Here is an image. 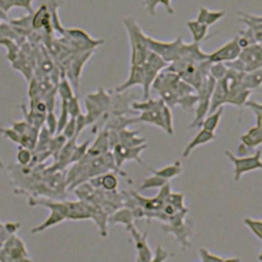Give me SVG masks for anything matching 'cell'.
<instances>
[{
  "mask_svg": "<svg viewBox=\"0 0 262 262\" xmlns=\"http://www.w3.org/2000/svg\"><path fill=\"white\" fill-rule=\"evenodd\" d=\"M151 88L169 107L179 104L185 110L192 108L198 102L196 91L177 74L165 69L159 74Z\"/></svg>",
  "mask_w": 262,
  "mask_h": 262,
  "instance_id": "obj_1",
  "label": "cell"
},
{
  "mask_svg": "<svg viewBox=\"0 0 262 262\" xmlns=\"http://www.w3.org/2000/svg\"><path fill=\"white\" fill-rule=\"evenodd\" d=\"M28 204L31 207L42 206L49 209L50 213L48 217L40 224L32 227L31 233H40L49 227L55 226L64 220H68V206L66 201H57L52 198H36L30 195L28 199Z\"/></svg>",
  "mask_w": 262,
  "mask_h": 262,
  "instance_id": "obj_2",
  "label": "cell"
},
{
  "mask_svg": "<svg viewBox=\"0 0 262 262\" xmlns=\"http://www.w3.org/2000/svg\"><path fill=\"white\" fill-rule=\"evenodd\" d=\"M123 25L126 29L130 48V63L131 66H139L144 63L147 58L149 48L147 44V35L142 31L136 19L131 16L123 18Z\"/></svg>",
  "mask_w": 262,
  "mask_h": 262,
  "instance_id": "obj_3",
  "label": "cell"
},
{
  "mask_svg": "<svg viewBox=\"0 0 262 262\" xmlns=\"http://www.w3.org/2000/svg\"><path fill=\"white\" fill-rule=\"evenodd\" d=\"M84 104L88 124L94 125L103 116L110 113L112 105V95L100 87L95 92L88 93L85 96Z\"/></svg>",
  "mask_w": 262,
  "mask_h": 262,
  "instance_id": "obj_4",
  "label": "cell"
},
{
  "mask_svg": "<svg viewBox=\"0 0 262 262\" xmlns=\"http://www.w3.org/2000/svg\"><path fill=\"white\" fill-rule=\"evenodd\" d=\"M225 64L229 69L243 73H250L262 69V45L255 43L243 48L237 59Z\"/></svg>",
  "mask_w": 262,
  "mask_h": 262,
  "instance_id": "obj_5",
  "label": "cell"
},
{
  "mask_svg": "<svg viewBox=\"0 0 262 262\" xmlns=\"http://www.w3.org/2000/svg\"><path fill=\"white\" fill-rule=\"evenodd\" d=\"M147 44L150 51L160 55L169 64L182 57L185 46L181 36L173 41H161L147 36Z\"/></svg>",
  "mask_w": 262,
  "mask_h": 262,
  "instance_id": "obj_6",
  "label": "cell"
},
{
  "mask_svg": "<svg viewBox=\"0 0 262 262\" xmlns=\"http://www.w3.org/2000/svg\"><path fill=\"white\" fill-rule=\"evenodd\" d=\"M225 156L233 164L234 181H239L242 176L254 170L262 169V150L257 149L253 155L237 157L229 150H225Z\"/></svg>",
  "mask_w": 262,
  "mask_h": 262,
  "instance_id": "obj_7",
  "label": "cell"
},
{
  "mask_svg": "<svg viewBox=\"0 0 262 262\" xmlns=\"http://www.w3.org/2000/svg\"><path fill=\"white\" fill-rule=\"evenodd\" d=\"M0 262H33L24 241L16 234L9 236L0 250Z\"/></svg>",
  "mask_w": 262,
  "mask_h": 262,
  "instance_id": "obj_8",
  "label": "cell"
},
{
  "mask_svg": "<svg viewBox=\"0 0 262 262\" xmlns=\"http://www.w3.org/2000/svg\"><path fill=\"white\" fill-rule=\"evenodd\" d=\"M169 63L166 62L160 55L149 50L146 60L144 61V63H142L144 76H145V84H144V87L142 88L144 99L149 98L150 89L155 80L157 79V77L161 72L167 69Z\"/></svg>",
  "mask_w": 262,
  "mask_h": 262,
  "instance_id": "obj_9",
  "label": "cell"
},
{
  "mask_svg": "<svg viewBox=\"0 0 262 262\" xmlns=\"http://www.w3.org/2000/svg\"><path fill=\"white\" fill-rule=\"evenodd\" d=\"M242 46L238 42V38L235 37L226 42L215 51L208 53V59L212 63H227L238 58L242 52Z\"/></svg>",
  "mask_w": 262,
  "mask_h": 262,
  "instance_id": "obj_10",
  "label": "cell"
},
{
  "mask_svg": "<svg viewBox=\"0 0 262 262\" xmlns=\"http://www.w3.org/2000/svg\"><path fill=\"white\" fill-rule=\"evenodd\" d=\"M147 147V145L141 144L138 146H125L121 143H118L111 151L113 152L116 165L118 166V168H122L123 164L126 161H135L138 164H140L141 166L145 167L144 162L141 160L140 158V154Z\"/></svg>",
  "mask_w": 262,
  "mask_h": 262,
  "instance_id": "obj_11",
  "label": "cell"
},
{
  "mask_svg": "<svg viewBox=\"0 0 262 262\" xmlns=\"http://www.w3.org/2000/svg\"><path fill=\"white\" fill-rule=\"evenodd\" d=\"M238 20L247 25V29L239 31V37H237L242 48L255 43L262 45V23L251 20L245 17H242Z\"/></svg>",
  "mask_w": 262,
  "mask_h": 262,
  "instance_id": "obj_12",
  "label": "cell"
},
{
  "mask_svg": "<svg viewBox=\"0 0 262 262\" xmlns=\"http://www.w3.org/2000/svg\"><path fill=\"white\" fill-rule=\"evenodd\" d=\"M137 252L136 262H149L152 258V252L147 243V234L141 233L134 225L129 230Z\"/></svg>",
  "mask_w": 262,
  "mask_h": 262,
  "instance_id": "obj_13",
  "label": "cell"
},
{
  "mask_svg": "<svg viewBox=\"0 0 262 262\" xmlns=\"http://www.w3.org/2000/svg\"><path fill=\"white\" fill-rule=\"evenodd\" d=\"M145 84V76H144V71L142 64L139 66H131L130 67V73L125 82H123L121 85L117 86L114 91L116 93H122L127 91L129 88L133 86H141L142 88L144 87Z\"/></svg>",
  "mask_w": 262,
  "mask_h": 262,
  "instance_id": "obj_14",
  "label": "cell"
},
{
  "mask_svg": "<svg viewBox=\"0 0 262 262\" xmlns=\"http://www.w3.org/2000/svg\"><path fill=\"white\" fill-rule=\"evenodd\" d=\"M68 206V220H91V209L83 201H66Z\"/></svg>",
  "mask_w": 262,
  "mask_h": 262,
  "instance_id": "obj_15",
  "label": "cell"
},
{
  "mask_svg": "<svg viewBox=\"0 0 262 262\" xmlns=\"http://www.w3.org/2000/svg\"><path fill=\"white\" fill-rule=\"evenodd\" d=\"M161 229L166 232V233H171L175 236L176 241L183 247V248H187L190 247V243H189V236L191 234V223H183L181 225L178 226H173L170 225L168 223L166 224H162L161 225Z\"/></svg>",
  "mask_w": 262,
  "mask_h": 262,
  "instance_id": "obj_16",
  "label": "cell"
},
{
  "mask_svg": "<svg viewBox=\"0 0 262 262\" xmlns=\"http://www.w3.org/2000/svg\"><path fill=\"white\" fill-rule=\"evenodd\" d=\"M110 150L111 148H110V140H108V130L106 128H102L98 131L96 138L94 139L92 144H90L87 155L92 158H95V157L102 156L108 152Z\"/></svg>",
  "mask_w": 262,
  "mask_h": 262,
  "instance_id": "obj_17",
  "label": "cell"
},
{
  "mask_svg": "<svg viewBox=\"0 0 262 262\" xmlns=\"http://www.w3.org/2000/svg\"><path fill=\"white\" fill-rule=\"evenodd\" d=\"M134 123H138L137 116L129 117L127 115L107 114L103 128H106L107 130H111V131L119 132L123 129L128 128L130 125H132Z\"/></svg>",
  "mask_w": 262,
  "mask_h": 262,
  "instance_id": "obj_18",
  "label": "cell"
},
{
  "mask_svg": "<svg viewBox=\"0 0 262 262\" xmlns=\"http://www.w3.org/2000/svg\"><path fill=\"white\" fill-rule=\"evenodd\" d=\"M165 106H166V104L159 108L139 113L137 116L138 123H145V124L154 125V126H157V127L163 129L166 132V124H165V120H164V107Z\"/></svg>",
  "mask_w": 262,
  "mask_h": 262,
  "instance_id": "obj_19",
  "label": "cell"
},
{
  "mask_svg": "<svg viewBox=\"0 0 262 262\" xmlns=\"http://www.w3.org/2000/svg\"><path fill=\"white\" fill-rule=\"evenodd\" d=\"M135 220L132 210L127 207H121L108 216V224H123L128 231L135 225Z\"/></svg>",
  "mask_w": 262,
  "mask_h": 262,
  "instance_id": "obj_20",
  "label": "cell"
},
{
  "mask_svg": "<svg viewBox=\"0 0 262 262\" xmlns=\"http://www.w3.org/2000/svg\"><path fill=\"white\" fill-rule=\"evenodd\" d=\"M215 138H216L215 132H211V131L201 128V130L192 137V139L184 147V149L182 151V157L187 158L196 147H199L200 145L206 144V143L214 140Z\"/></svg>",
  "mask_w": 262,
  "mask_h": 262,
  "instance_id": "obj_21",
  "label": "cell"
},
{
  "mask_svg": "<svg viewBox=\"0 0 262 262\" xmlns=\"http://www.w3.org/2000/svg\"><path fill=\"white\" fill-rule=\"evenodd\" d=\"M90 184L94 188H101L106 191H114L117 190V187L119 185V179L116 174V172H106L100 176L94 177L91 180H89Z\"/></svg>",
  "mask_w": 262,
  "mask_h": 262,
  "instance_id": "obj_22",
  "label": "cell"
},
{
  "mask_svg": "<svg viewBox=\"0 0 262 262\" xmlns=\"http://www.w3.org/2000/svg\"><path fill=\"white\" fill-rule=\"evenodd\" d=\"M242 145L247 149H253L262 144V129L255 125L241 136Z\"/></svg>",
  "mask_w": 262,
  "mask_h": 262,
  "instance_id": "obj_23",
  "label": "cell"
},
{
  "mask_svg": "<svg viewBox=\"0 0 262 262\" xmlns=\"http://www.w3.org/2000/svg\"><path fill=\"white\" fill-rule=\"evenodd\" d=\"M32 26L34 29L39 30V29H46L48 32L49 30H51L52 25L50 21V13L48 10V6L43 4L41 5L38 10L34 13L33 17H32Z\"/></svg>",
  "mask_w": 262,
  "mask_h": 262,
  "instance_id": "obj_24",
  "label": "cell"
},
{
  "mask_svg": "<svg viewBox=\"0 0 262 262\" xmlns=\"http://www.w3.org/2000/svg\"><path fill=\"white\" fill-rule=\"evenodd\" d=\"M225 11L224 10H209L207 7H200L199 13L196 15V20L210 27L224 17Z\"/></svg>",
  "mask_w": 262,
  "mask_h": 262,
  "instance_id": "obj_25",
  "label": "cell"
},
{
  "mask_svg": "<svg viewBox=\"0 0 262 262\" xmlns=\"http://www.w3.org/2000/svg\"><path fill=\"white\" fill-rule=\"evenodd\" d=\"M119 143L125 146H138L145 143V138L139 136L137 130H129L128 128L119 131Z\"/></svg>",
  "mask_w": 262,
  "mask_h": 262,
  "instance_id": "obj_26",
  "label": "cell"
},
{
  "mask_svg": "<svg viewBox=\"0 0 262 262\" xmlns=\"http://www.w3.org/2000/svg\"><path fill=\"white\" fill-rule=\"evenodd\" d=\"M186 26H187L188 30L190 31V34H191V37H192V42L200 43V42L210 38V37H207L209 27L200 23V21H198L196 19L188 20L186 23Z\"/></svg>",
  "mask_w": 262,
  "mask_h": 262,
  "instance_id": "obj_27",
  "label": "cell"
},
{
  "mask_svg": "<svg viewBox=\"0 0 262 262\" xmlns=\"http://www.w3.org/2000/svg\"><path fill=\"white\" fill-rule=\"evenodd\" d=\"M150 170V172L155 175H158L166 180H170L176 176H178L181 171H182V167H181V163L179 161H175L173 164H170V165H167L163 168H160V169H151V168H148Z\"/></svg>",
  "mask_w": 262,
  "mask_h": 262,
  "instance_id": "obj_28",
  "label": "cell"
},
{
  "mask_svg": "<svg viewBox=\"0 0 262 262\" xmlns=\"http://www.w3.org/2000/svg\"><path fill=\"white\" fill-rule=\"evenodd\" d=\"M92 52L87 53H83L81 55H79L78 57L74 58L71 62L70 66V72H71V80L73 81V83L75 84L76 87L79 86V77L81 75L82 69L84 67V63L89 59V56L91 55Z\"/></svg>",
  "mask_w": 262,
  "mask_h": 262,
  "instance_id": "obj_29",
  "label": "cell"
},
{
  "mask_svg": "<svg viewBox=\"0 0 262 262\" xmlns=\"http://www.w3.org/2000/svg\"><path fill=\"white\" fill-rule=\"evenodd\" d=\"M166 103L162 98H147L144 99L143 101H132L131 102V108L134 112H145V111H150L155 108H159L164 106Z\"/></svg>",
  "mask_w": 262,
  "mask_h": 262,
  "instance_id": "obj_30",
  "label": "cell"
},
{
  "mask_svg": "<svg viewBox=\"0 0 262 262\" xmlns=\"http://www.w3.org/2000/svg\"><path fill=\"white\" fill-rule=\"evenodd\" d=\"M20 108L24 113L25 116V120L32 126L41 129L44 126L45 123V119H46V114H42V113H38L36 111L33 110H27V106L25 104L20 105Z\"/></svg>",
  "mask_w": 262,
  "mask_h": 262,
  "instance_id": "obj_31",
  "label": "cell"
},
{
  "mask_svg": "<svg viewBox=\"0 0 262 262\" xmlns=\"http://www.w3.org/2000/svg\"><path fill=\"white\" fill-rule=\"evenodd\" d=\"M223 106L218 107L216 111L208 114V116L203 120L202 124H201V128L206 129L208 131L211 132H215V130L217 129V127L219 126L222 114H223Z\"/></svg>",
  "mask_w": 262,
  "mask_h": 262,
  "instance_id": "obj_32",
  "label": "cell"
},
{
  "mask_svg": "<svg viewBox=\"0 0 262 262\" xmlns=\"http://www.w3.org/2000/svg\"><path fill=\"white\" fill-rule=\"evenodd\" d=\"M243 85L248 90H253L262 85V69L245 73L243 76Z\"/></svg>",
  "mask_w": 262,
  "mask_h": 262,
  "instance_id": "obj_33",
  "label": "cell"
},
{
  "mask_svg": "<svg viewBox=\"0 0 262 262\" xmlns=\"http://www.w3.org/2000/svg\"><path fill=\"white\" fill-rule=\"evenodd\" d=\"M168 183V180L152 174L151 176L146 177L142 183L139 185L138 187V191L141 192L143 190H147V189H156V188H162L164 185H166Z\"/></svg>",
  "mask_w": 262,
  "mask_h": 262,
  "instance_id": "obj_34",
  "label": "cell"
},
{
  "mask_svg": "<svg viewBox=\"0 0 262 262\" xmlns=\"http://www.w3.org/2000/svg\"><path fill=\"white\" fill-rule=\"evenodd\" d=\"M68 139L67 137L62 134V133H59V134H55L50 142H49V146H48V151L50 154V156L53 157L54 161L57 159L61 148L63 147V145L67 143Z\"/></svg>",
  "mask_w": 262,
  "mask_h": 262,
  "instance_id": "obj_35",
  "label": "cell"
},
{
  "mask_svg": "<svg viewBox=\"0 0 262 262\" xmlns=\"http://www.w3.org/2000/svg\"><path fill=\"white\" fill-rule=\"evenodd\" d=\"M53 137V135L48 131V129L46 128V126H43L40 129L39 132V136H38V141L35 147V151L36 152H45L48 151V146H49V142L51 140V138Z\"/></svg>",
  "mask_w": 262,
  "mask_h": 262,
  "instance_id": "obj_36",
  "label": "cell"
},
{
  "mask_svg": "<svg viewBox=\"0 0 262 262\" xmlns=\"http://www.w3.org/2000/svg\"><path fill=\"white\" fill-rule=\"evenodd\" d=\"M15 159L19 166H31L34 159L33 150L28 147L19 145L16 151Z\"/></svg>",
  "mask_w": 262,
  "mask_h": 262,
  "instance_id": "obj_37",
  "label": "cell"
},
{
  "mask_svg": "<svg viewBox=\"0 0 262 262\" xmlns=\"http://www.w3.org/2000/svg\"><path fill=\"white\" fill-rule=\"evenodd\" d=\"M90 142H91V140L87 139V140L83 141L80 144L77 143V145H76V147L73 151V156H72V159H71V164L79 162L81 159H83L87 155L88 148L90 146Z\"/></svg>",
  "mask_w": 262,
  "mask_h": 262,
  "instance_id": "obj_38",
  "label": "cell"
},
{
  "mask_svg": "<svg viewBox=\"0 0 262 262\" xmlns=\"http://www.w3.org/2000/svg\"><path fill=\"white\" fill-rule=\"evenodd\" d=\"M244 223L256 235L257 238L262 241V220L247 217L244 219Z\"/></svg>",
  "mask_w": 262,
  "mask_h": 262,
  "instance_id": "obj_39",
  "label": "cell"
},
{
  "mask_svg": "<svg viewBox=\"0 0 262 262\" xmlns=\"http://www.w3.org/2000/svg\"><path fill=\"white\" fill-rule=\"evenodd\" d=\"M57 91H58L59 96L61 97V100H70L72 97L75 96L70 82L67 81L66 79H63L59 82V84L57 86Z\"/></svg>",
  "mask_w": 262,
  "mask_h": 262,
  "instance_id": "obj_40",
  "label": "cell"
},
{
  "mask_svg": "<svg viewBox=\"0 0 262 262\" xmlns=\"http://www.w3.org/2000/svg\"><path fill=\"white\" fill-rule=\"evenodd\" d=\"M45 123H46V128L48 129V131L54 136L57 131V118L54 114V111L47 112Z\"/></svg>",
  "mask_w": 262,
  "mask_h": 262,
  "instance_id": "obj_41",
  "label": "cell"
},
{
  "mask_svg": "<svg viewBox=\"0 0 262 262\" xmlns=\"http://www.w3.org/2000/svg\"><path fill=\"white\" fill-rule=\"evenodd\" d=\"M68 110L71 118H77L80 114H82L79 98L76 95L68 100Z\"/></svg>",
  "mask_w": 262,
  "mask_h": 262,
  "instance_id": "obj_42",
  "label": "cell"
},
{
  "mask_svg": "<svg viewBox=\"0 0 262 262\" xmlns=\"http://www.w3.org/2000/svg\"><path fill=\"white\" fill-rule=\"evenodd\" d=\"M167 203H170L172 205H174L176 208H178L179 210H184L186 209L184 207V198H183V194L181 193H176V192H170V194L168 195L167 200H166ZM165 202V203H166Z\"/></svg>",
  "mask_w": 262,
  "mask_h": 262,
  "instance_id": "obj_43",
  "label": "cell"
},
{
  "mask_svg": "<svg viewBox=\"0 0 262 262\" xmlns=\"http://www.w3.org/2000/svg\"><path fill=\"white\" fill-rule=\"evenodd\" d=\"M199 254L201 257L202 262H223V258L211 253L205 248H200L199 249Z\"/></svg>",
  "mask_w": 262,
  "mask_h": 262,
  "instance_id": "obj_44",
  "label": "cell"
},
{
  "mask_svg": "<svg viewBox=\"0 0 262 262\" xmlns=\"http://www.w3.org/2000/svg\"><path fill=\"white\" fill-rule=\"evenodd\" d=\"M0 134H2L4 137L9 139L13 143H16L18 145L20 144V137L12 127H9V128L0 127Z\"/></svg>",
  "mask_w": 262,
  "mask_h": 262,
  "instance_id": "obj_45",
  "label": "cell"
},
{
  "mask_svg": "<svg viewBox=\"0 0 262 262\" xmlns=\"http://www.w3.org/2000/svg\"><path fill=\"white\" fill-rule=\"evenodd\" d=\"M76 130H77V126H76V118H71L69 120V122L67 123V125L64 126L63 130H62V134L67 137V139H72L74 137H77L76 135ZM78 138V137H77Z\"/></svg>",
  "mask_w": 262,
  "mask_h": 262,
  "instance_id": "obj_46",
  "label": "cell"
},
{
  "mask_svg": "<svg viewBox=\"0 0 262 262\" xmlns=\"http://www.w3.org/2000/svg\"><path fill=\"white\" fill-rule=\"evenodd\" d=\"M169 256V253L166 250H164L160 245H158L156 248L155 255L149 262H164Z\"/></svg>",
  "mask_w": 262,
  "mask_h": 262,
  "instance_id": "obj_47",
  "label": "cell"
},
{
  "mask_svg": "<svg viewBox=\"0 0 262 262\" xmlns=\"http://www.w3.org/2000/svg\"><path fill=\"white\" fill-rule=\"evenodd\" d=\"M76 126H77L76 135H77V137H78V136L81 134V132H82L87 126H89L85 114H80V115L76 118Z\"/></svg>",
  "mask_w": 262,
  "mask_h": 262,
  "instance_id": "obj_48",
  "label": "cell"
},
{
  "mask_svg": "<svg viewBox=\"0 0 262 262\" xmlns=\"http://www.w3.org/2000/svg\"><path fill=\"white\" fill-rule=\"evenodd\" d=\"M32 3L33 0H13V7H21L29 13H33Z\"/></svg>",
  "mask_w": 262,
  "mask_h": 262,
  "instance_id": "obj_49",
  "label": "cell"
},
{
  "mask_svg": "<svg viewBox=\"0 0 262 262\" xmlns=\"http://www.w3.org/2000/svg\"><path fill=\"white\" fill-rule=\"evenodd\" d=\"M9 236H11V234L8 232L5 222L0 221V246L2 247L3 244L9 238Z\"/></svg>",
  "mask_w": 262,
  "mask_h": 262,
  "instance_id": "obj_50",
  "label": "cell"
},
{
  "mask_svg": "<svg viewBox=\"0 0 262 262\" xmlns=\"http://www.w3.org/2000/svg\"><path fill=\"white\" fill-rule=\"evenodd\" d=\"M246 106H248L249 108H251L255 114H260L262 115V103H259L257 101H247V103L245 104Z\"/></svg>",
  "mask_w": 262,
  "mask_h": 262,
  "instance_id": "obj_51",
  "label": "cell"
},
{
  "mask_svg": "<svg viewBox=\"0 0 262 262\" xmlns=\"http://www.w3.org/2000/svg\"><path fill=\"white\" fill-rule=\"evenodd\" d=\"M242 17H245V18H248V19H251V20H256V21H261L262 23V15H251L249 13H246V12H238Z\"/></svg>",
  "mask_w": 262,
  "mask_h": 262,
  "instance_id": "obj_52",
  "label": "cell"
},
{
  "mask_svg": "<svg viewBox=\"0 0 262 262\" xmlns=\"http://www.w3.org/2000/svg\"><path fill=\"white\" fill-rule=\"evenodd\" d=\"M161 4L165 6V8L168 11V13H170V14L174 13V10H173L172 5H171V0H161Z\"/></svg>",
  "mask_w": 262,
  "mask_h": 262,
  "instance_id": "obj_53",
  "label": "cell"
},
{
  "mask_svg": "<svg viewBox=\"0 0 262 262\" xmlns=\"http://www.w3.org/2000/svg\"><path fill=\"white\" fill-rule=\"evenodd\" d=\"M255 115H256V125L262 129V115L260 114H255Z\"/></svg>",
  "mask_w": 262,
  "mask_h": 262,
  "instance_id": "obj_54",
  "label": "cell"
},
{
  "mask_svg": "<svg viewBox=\"0 0 262 262\" xmlns=\"http://www.w3.org/2000/svg\"><path fill=\"white\" fill-rule=\"evenodd\" d=\"M223 262H241V260L238 258H226Z\"/></svg>",
  "mask_w": 262,
  "mask_h": 262,
  "instance_id": "obj_55",
  "label": "cell"
},
{
  "mask_svg": "<svg viewBox=\"0 0 262 262\" xmlns=\"http://www.w3.org/2000/svg\"><path fill=\"white\" fill-rule=\"evenodd\" d=\"M3 168H4V163H3V161L0 158V169H3Z\"/></svg>",
  "mask_w": 262,
  "mask_h": 262,
  "instance_id": "obj_56",
  "label": "cell"
},
{
  "mask_svg": "<svg viewBox=\"0 0 262 262\" xmlns=\"http://www.w3.org/2000/svg\"><path fill=\"white\" fill-rule=\"evenodd\" d=\"M259 260L262 262V249H261V252H260V255H259Z\"/></svg>",
  "mask_w": 262,
  "mask_h": 262,
  "instance_id": "obj_57",
  "label": "cell"
}]
</instances>
